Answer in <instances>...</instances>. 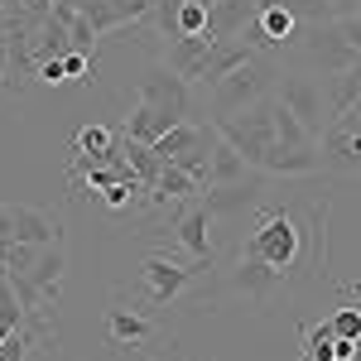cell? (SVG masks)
Listing matches in <instances>:
<instances>
[{
  "mask_svg": "<svg viewBox=\"0 0 361 361\" xmlns=\"http://www.w3.org/2000/svg\"><path fill=\"white\" fill-rule=\"evenodd\" d=\"M188 121V82L169 68V63H154L145 78H140L135 106L126 116V140H140V145H154L159 135H169L173 126Z\"/></svg>",
  "mask_w": 361,
  "mask_h": 361,
  "instance_id": "6da1fadb",
  "label": "cell"
},
{
  "mask_svg": "<svg viewBox=\"0 0 361 361\" xmlns=\"http://www.w3.org/2000/svg\"><path fill=\"white\" fill-rule=\"evenodd\" d=\"M328 217V202L313 212V226ZM308 226V231H313ZM304 226H299V217L289 212V207H260L255 212V226H250V241H246V260H260V265H270V270H279V275L289 279L299 265L308 260V250H304V236H308Z\"/></svg>",
  "mask_w": 361,
  "mask_h": 361,
  "instance_id": "7a4b0ae2",
  "label": "cell"
},
{
  "mask_svg": "<svg viewBox=\"0 0 361 361\" xmlns=\"http://www.w3.org/2000/svg\"><path fill=\"white\" fill-rule=\"evenodd\" d=\"M212 260H178L169 250H154L140 260V308L154 313V308H169L173 299H183V289L193 284L197 275H207Z\"/></svg>",
  "mask_w": 361,
  "mask_h": 361,
  "instance_id": "3957f363",
  "label": "cell"
},
{
  "mask_svg": "<svg viewBox=\"0 0 361 361\" xmlns=\"http://www.w3.org/2000/svg\"><path fill=\"white\" fill-rule=\"evenodd\" d=\"M212 126H217V135H222L250 169H260L265 154H270V145L279 140V130H275V97H260L255 106H246V111H236V116H217Z\"/></svg>",
  "mask_w": 361,
  "mask_h": 361,
  "instance_id": "277c9868",
  "label": "cell"
},
{
  "mask_svg": "<svg viewBox=\"0 0 361 361\" xmlns=\"http://www.w3.org/2000/svg\"><path fill=\"white\" fill-rule=\"evenodd\" d=\"M270 78H275V68H270V58H250L246 68H236L231 78H222V82L212 87V111L217 116H236L246 111V106H255L260 97H270Z\"/></svg>",
  "mask_w": 361,
  "mask_h": 361,
  "instance_id": "5b68a950",
  "label": "cell"
},
{
  "mask_svg": "<svg viewBox=\"0 0 361 361\" xmlns=\"http://www.w3.org/2000/svg\"><path fill=\"white\" fill-rule=\"evenodd\" d=\"M0 241L49 246V241H63V222L54 212H39V207H25V202H0Z\"/></svg>",
  "mask_w": 361,
  "mask_h": 361,
  "instance_id": "8992f818",
  "label": "cell"
},
{
  "mask_svg": "<svg viewBox=\"0 0 361 361\" xmlns=\"http://www.w3.org/2000/svg\"><path fill=\"white\" fill-rule=\"evenodd\" d=\"M308 63H313V68H323V78H328V73H342V68H357V63H361L357 44L347 39L342 20L308 25Z\"/></svg>",
  "mask_w": 361,
  "mask_h": 361,
  "instance_id": "52a82bcc",
  "label": "cell"
},
{
  "mask_svg": "<svg viewBox=\"0 0 361 361\" xmlns=\"http://www.w3.org/2000/svg\"><path fill=\"white\" fill-rule=\"evenodd\" d=\"M275 97L299 116V126H304L313 140H323V130L333 126V116H328V97H323V87L313 82V78H284V87H279Z\"/></svg>",
  "mask_w": 361,
  "mask_h": 361,
  "instance_id": "ba28073f",
  "label": "cell"
},
{
  "mask_svg": "<svg viewBox=\"0 0 361 361\" xmlns=\"http://www.w3.org/2000/svg\"><path fill=\"white\" fill-rule=\"evenodd\" d=\"M106 337H111L116 352H149V342H154V323H149V313L130 299H121L116 294L111 308H106Z\"/></svg>",
  "mask_w": 361,
  "mask_h": 361,
  "instance_id": "9c48e42d",
  "label": "cell"
},
{
  "mask_svg": "<svg viewBox=\"0 0 361 361\" xmlns=\"http://www.w3.org/2000/svg\"><path fill=\"white\" fill-rule=\"evenodd\" d=\"M212 49H217V34H212V29H202V34H183V39H173V44L164 49V58H159V63H169L183 82H202Z\"/></svg>",
  "mask_w": 361,
  "mask_h": 361,
  "instance_id": "30bf717a",
  "label": "cell"
},
{
  "mask_svg": "<svg viewBox=\"0 0 361 361\" xmlns=\"http://www.w3.org/2000/svg\"><path fill=\"white\" fill-rule=\"evenodd\" d=\"M260 193H265V178H260V169H250L236 183H212L207 188V212L212 217H241L250 207H260Z\"/></svg>",
  "mask_w": 361,
  "mask_h": 361,
  "instance_id": "8fae6325",
  "label": "cell"
},
{
  "mask_svg": "<svg viewBox=\"0 0 361 361\" xmlns=\"http://www.w3.org/2000/svg\"><path fill=\"white\" fill-rule=\"evenodd\" d=\"M318 149H323V169H333V173H361V130L357 126L333 121L323 130V140H318Z\"/></svg>",
  "mask_w": 361,
  "mask_h": 361,
  "instance_id": "7c38bea8",
  "label": "cell"
},
{
  "mask_svg": "<svg viewBox=\"0 0 361 361\" xmlns=\"http://www.w3.org/2000/svg\"><path fill=\"white\" fill-rule=\"evenodd\" d=\"M318 169H323V149H318V145H284V140H275L270 154H265V164H260V173L308 178V173H318Z\"/></svg>",
  "mask_w": 361,
  "mask_h": 361,
  "instance_id": "4fadbf2b",
  "label": "cell"
},
{
  "mask_svg": "<svg viewBox=\"0 0 361 361\" xmlns=\"http://www.w3.org/2000/svg\"><path fill=\"white\" fill-rule=\"evenodd\" d=\"M29 284H34V294L44 299V308L58 304V289H63V275H68V250L63 241H49V246H39V260L25 270Z\"/></svg>",
  "mask_w": 361,
  "mask_h": 361,
  "instance_id": "5bb4252c",
  "label": "cell"
},
{
  "mask_svg": "<svg viewBox=\"0 0 361 361\" xmlns=\"http://www.w3.org/2000/svg\"><path fill=\"white\" fill-rule=\"evenodd\" d=\"M265 49H255L250 39H217V49H212V58H207V73H202V82L217 87L222 78H231L236 68H246L250 58H260Z\"/></svg>",
  "mask_w": 361,
  "mask_h": 361,
  "instance_id": "9a60e30c",
  "label": "cell"
},
{
  "mask_svg": "<svg viewBox=\"0 0 361 361\" xmlns=\"http://www.w3.org/2000/svg\"><path fill=\"white\" fill-rule=\"evenodd\" d=\"M207 226H212L207 202H202V207H188V212L173 222V231H178V246L188 250L193 260H212V236H207Z\"/></svg>",
  "mask_w": 361,
  "mask_h": 361,
  "instance_id": "2e32d148",
  "label": "cell"
},
{
  "mask_svg": "<svg viewBox=\"0 0 361 361\" xmlns=\"http://www.w3.org/2000/svg\"><path fill=\"white\" fill-rule=\"evenodd\" d=\"M255 20V0H217L212 10H207V29L217 34V39H241Z\"/></svg>",
  "mask_w": 361,
  "mask_h": 361,
  "instance_id": "e0dca14e",
  "label": "cell"
},
{
  "mask_svg": "<svg viewBox=\"0 0 361 361\" xmlns=\"http://www.w3.org/2000/svg\"><path fill=\"white\" fill-rule=\"evenodd\" d=\"M323 97H328V116H347L361 102V63L357 68H342V73H328L323 78Z\"/></svg>",
  "mask_w": 361,
  "mask_h": 361,
  "instance_id": "ac0fdd59",
  "label": "cell"
},
{
  "mask_svg": "<svg viewBox=\"0 0 361 361\" xmlns=\"http://www.w3.org/2000/svg\"><path fill=\"white\" fill-rule=\"evenodd\" d=\"M193 193H202V188H197L178 164H159L154 183H149V197H154V202H183V197H193Z\"/></svg>",
  "mask_w": 361,
  "mask_h": 361,
  "instance_id": "d6986e66",
  "label": "cell"
},
{
  "mask_svg": "<svg viewBox=\"0 0 361 361\" xmlns=\"http://www.w3.org/2000/svg\"><path fill=\"white\" fill-rule=\"evenodd\" d=\"M299 337H304V352H299L304 361H337V337L328 328V318L323 323H304Z\"/></svg>",
  "mask_w": 361,
  "mask_h": 361,
  "instance_id": "ffe728a7",
  "label": "cell"
},
{
  "mask_svg": "<svg viewBox=\"0 0 361 361\" xmlns=\"http://www.w3.org/2000/svg\"><path fill=\"white\" fill-rule=\"evenodd\" d=\"M246 173H250L246 159H241L222 135L212 140V183H236V178H246Z\"/></svg>",
  "mask_w": 361,
  "mask_h": 361,
  "instance_id": "44dd1931",
  "label": "cell"
},
{
  "mask_svg": "<svg viewBox=\"0 0 361 361\" xmlns=\"http://www.w3.org/2000/svg\"><path fill=\"white\" fill-rule=\"evenodd\" d=\"M111 149H116L111 126H82V130H78V154H82V159H102V154H111Z\"/></svg>",
  "mask_w": 361,
  "mask_h": 361,
  "instance_id": "7402d4cb",
  "label": "cell"
},
{
  "mask_svg": "<svg viewBox=\"0 0 361 361\" xmlns=\"http://www.w3.org/2000/svg\"><path fill=\"white\" fill-rule=\"evenodd\" d=\"M328 328H333V337H342V342H361V308L342 304L333 318H328Z\"/></svg>",
  "mask_w": 361,
  "mask_h": 361,
  "instance_id": "603a6c76",
  "label": "cell"
},
{
  "mask_svg": "<svg viewBox=\"0 0 361 361\" xmlns=\"http://www.w3.org/2000/svg\"><path fill=\"white\" fill-rule=\"evenodd\" d=\"M279 5H289V10H294V20H299L304 29L333 20V0H279Z\"/></svg>",
  "mask_w": 361,
  "mask_h": 361,
  "instance_id": "cb8c5ba5",
  "label": "cell"
},
{
  "mask_svg": "<svg viewBox=\"0 0 361 361\" xmlns=\"http://www.w3.org/2000/svg\"><path fill=\"white\" fill-rule=\"evenodd\" d=\"M63 73H68V78H73V82H92V78H97V58L92 54H82V49H73V54H63Z\"/></svg>",
  "mask_w": 361,
  "mask_h": 361,
  "instance_id": "d4e9b609",
  "label": "cell"
},
{
  "mask_svg": "<svg viewBox=\"0 0 361 361\" xmlns=\"http://www.w3.org/2000/svg\"><path fill=\"white\" fill-rule=\"evenodd\" d=\"M207 29V10L193 5V0H178V39L183 34H202Z\"/></svg>",
  "mask_w": 361,
  "mask_h": 361,
  "instance_id": "484cf974",
  "label": "cell"
},
{
  "mask_svg": "<svg viewBox=\"0 0 361 361\" xmlns=\"http://www.w3.org/2000/svg\"><path fill=\"white\" fill-rule=\"evenodd\" d=\"M39 82H44V87L68 82V73H63V58H49V63H39Z\"/></svg>",
  "mask_w": 361,
  "mask_h": 361,
  "instance_id": "4316f807",
  "label": "cell"
},
{
  "mask_svg": "<svg viewBox=\"0 0 361 361\" xmlns=\"http://www.w3.org/2000/svg\"><path fill=\"white\" fill-rule=\"evenodd\" d=\"M352 299H357V304H361V279H357V284H352Z\"/></svg>",
  "mask_w": 361,
  "mask_h": 361,
  "instance_id": "83f0119b",
  "label": "cell"
},
{
  "mask_svg": "<svg viewBox=\"0 0 361 361\" xmlns=\"http://www.w3.org/2000/svg\"><path fill=\"white\" fill-rule=\"evenodd\" d=\"M193 5H202V10H212V5H217V0H193Z\"/></svg>",
  "mask_w": 361,
  "mask_h": 361,
  "instance_id": "f1b7e54d",
  "label": "cell"
}]
</instances>
